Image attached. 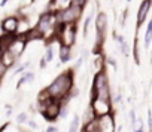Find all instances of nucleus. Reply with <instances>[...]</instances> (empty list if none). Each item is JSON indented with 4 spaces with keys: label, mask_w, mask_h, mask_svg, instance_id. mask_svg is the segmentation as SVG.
<instances>
[{
    "label": "nucleus",
    "mask_w": 152,
    "mask_h": 132,
    "mask_svg": "<svg viewBox=\"0 0 152 132\" xmlns=\"http://www.w3.org/2000/svg\"><path fill=\"white\" fill-rule=\"evenodd\" d=\"M60 110H61V105H60L58 100L52 98V100L46 104V107H45V110L42 111V114H43V117H45L46 120L54 122V120H57V119L60 117Z\"/></svg>",
    "instance_id": "nucleus-5"
},
{
    "label": "nucleus",
    "mask_w": 152,
    "mask_h": 132,
    "mask_svg": "<svg viewBox=\"0 0 152 132\" xmlns=\"http://www.w3.org/2000/svg\"><path fill=\"white\" fill-rule=\"evenodd\" d=\"M78 95H79V88L73 85V88L70 89V98H76Z\"/></svg>",
    "instance_id": "nucleus-19"
},
{
    "label": "nucleus",
    "mask_w": 152,
    "mask_h": 132,
    "mask_svg": "<svg viewBox=\"0 0 152 132\" xmlns=\"http://www.w3.org/2000/svg\"><path fill=\"white\" fill-rule=\"evenodd\" d=\"M127 2H131V0H127Z\"/></svg>",
    "instance_id": "nucleus-32"
},
{
    "label": "nucleus",
    "mask_w": 152,
    "mask_h": 132,
    "mask_svg": "<svg viewBox=\"0 0 152 132\" xmlns=\"http://www.w3.org/2000/svg\"><path fill=\"white\" fill-rule=\"evenodd\" d=\"M87 2H88V0H72V2H70V5H78V6H82V8H85Z\"/></svg>",
    "instance_id": "nucleus-20"
},
{
    "label": "nucleus",
    "mask_w": 152,
    "mask_h": 132,
    "mask_svg": "<svg viewBox=\"0 0 152 132\" xmlns=\"http://www.w3.org/2000/svg\"><path fill=\"white\" fill-rule=\"evenodd\" d=\"M67 114H69V108H67V105H63L60 110V117L64 119V117H67Z\"/></svg>",
    "instance_id": "nucleus-21"
},
{
    "label": "nucleus",
    "mask_w": 152,
    "mask_h": 132,
    "mask_svg": "<svg viewBox=\"0 0 152 132\" xmlns=\"http://www.w3.org/2000/svg\"><path fill=\"white\" fill-rule=\"evenodd\" d=\"M0 39H2V37H0Z\"/></svg>",
    "instance_id": "nucleus-34"
},
{
    "label": "nucleus",
    "mask_w": 152,
    "mask_h": 132,
    "mask_svg": "<svg viewBox=\"0 0 152 132\" xmlns=\"http://www.w3.org/2000/svg\"><path fill=\"white\" fill-rule=\"evenodd\" d=\"M46 132H58V129H57L55 126H49V128L46 129Z\"/></svg>",
    "instance_id": "nucleus-26"
},
{
    "label": "nucleus",
    "mask_w": 152,
    "mask_h": 132,
    "mask_svg": "<svg viewBox=\"0 0 152 132\" xmlns=\"http://www.w3.org/2000/svg\"><path fill=\"white\" fill-rule=\"evenodd\" d=\"M8 71V67L3 64V62H0V79H2L3 76H5V73Z\"/></svg>",
    "instance_id": "nucleus-22"
},
{
    "label": "nucleus",
    "mask_w": 152,
    "mask_h": 132,
    "mask_svg": "<svg viewBox=\"0 0 152 132\" xmlns=\"http://www.w3.org/2000/svg\"><path fill=\"white\" fill-rule=\"evenodd\" d=\"M151 8H152V0H142L139 11H137V28L146 21V17H148Z\"/></svg>",
    "instance_id": "nucleus-8"
},
{
    "label": "nucleus",
    "mask_w": 152,
    "mask_h": 132,
    "mask_svg": "<svg viewBox=\"0 0 152 132\" xmlns=\"http://www.w3.org/2000/svg\"><path fill=\"white\" fill-rule=\"evenodd\" d=\"M152 42V19L148 22V27H146V33H145V48H149Z\"/></svg>",
    "instance_id": "nucleus-12"
},
{
    "label": "nucleus",
    "mask_w": 152,
    "mask_h": 132,
    "mask_svg": "<svg viewBox=\"0 0 152 132\" xmlns=\"http://www.w3.org/2000/svg\"><path fill=\"white\" fill-rule=\"evenodd\" d=\"M149 132H152V131H149Z\"/></svg>",
    "instance_id": "nucleus-33"
},
{
    "label": "nucleus",
    "mask_w": 152,
    "mask_h": 132,
    "mask_svg": "<svg viewBox=\"0 0 152 132\" xmlns=\"http://www.w3.org/2000/svg\"><path fill=\"white\" fill-rule=\"evenodd\" d=\"M134 132H145V131H143V125H142L140 128H136V129H134Z\"/></svg>",
    "instance_id": "nucleus-29"
},
{
    "label": "nucleus",
    "mask_w": 152,
    "mask_h": 132,
    "mask_svg": "<svg viewBox=\"0 0 152 132\" xmlns=\"http://www.w3.org/2000/svg\"><path fill=\"white\" fill-rule=\"evenodd\" d=\"M79 125H81V119L78 114H75L69 125V132H79Z\"/></svg>",
    "instance_id": "nucleus-11"
},
{
    "label": "nucleus",
    "mask_w": 152,
    "mask_h": 132,
    "mask_svg": "<svg viewBox=\"0 0 152 132\" xmlns=\"http://www.w3.org/2000/svg\"><path fill=\"white\" fill-rule=\"evenodd\" d=\"M28 125H30V128H33V129H37V123H36V122H33V120H28Z\"/></svg>",
    "instance_id": "nucleus-25"
},
{
    "label": "nucleus",
    "mask_w": 152,
    "mask_h": 132,
    "mask_svg": "<svg viewBox=\"0 0 152 132\" xmlns=\"http://www.w3.org/2000/svg\"><path fill=\"white\" fill-rule=\"evenodd\" d=\"M8 2H9V0H2V2H0V6H5Z\"/></svg>",
    "instance_id": "nucleus-30"
},
{
    "label": "nucleus",
    "mask_w": 152,
    "mask_h": 132,
    "mask_svg": "<svg viewBox=\"0 0 152 132\" xmlns=\"http://www.w3.org/2000/svg\"><path fill=\"white\" fill-rule=\"evenodd\" d=\"M2 55H3V50L0 49V62H2Z\"/></svg>",
    "instance_id": "nucleus-31"
},
{
    "label": "nucleus",
    "mask_w": 152,
    "mask_h": 132,
    "mask_svg": "<svg viewBox=\"0 0 152 132\" xmlns=\"http://www.w3.org/2000/svg\"><path fill=\"white\" fill-rule=\"evenodd\" d=\"M33 79H34V74H33V73H26V74L21 77V80L18 82L17 88H20L21 85H24V83H27V82H33Z\"/></svg>",
    "instance_id": "nucleus-14"
},
{
    "label": "nucleus",
    "mask_w": 152,
    "mask_h": 132,
    "mask_svg": "<svg viewBox=\"0 0 152 132\" xmlns=\"http://www.w3.org/2000/svg\"><path fill=\"white\" fill-rule=\"evenodd\" d=\"M148 125H149V131H152V113L148 111Z\"/></svg>",
    "instance_id": "nucleus-24"
},
{
    "label": "nucleus",
    "mask_w": 152,
    "mask_h": 132,
    "mask_svg": "<svg viewBox=\"0 0 152 132\" xmlns=\"http://www.w3.org/2000/svg\"><path fill=\"white\" fill-rule=\"evenodd\" d=\"M134 61H136V64H140V59H139V46H137V39H136V42H134Z\"/></svg>",
    "instance_id": "nucleus-16"
},
{
    "label": "nucleus",
    "mask_w": 152,
    "mask_h": 132,
    "mask_svg": "<svg viewBox=\"0 0 152 132\" xmlns=\"http://www.w3.org/2000/svg\"><path fill=\"white\" fill-rule=\"evenodd\" d=\"M46 64H48V61H46L45 58H42V61H40V67H42V69H45V65H46Z\"/></svg>",
    "instance_id": "nucleus-28"
},
{
    "label": "nucleus",
    "mask_w": 152,
    "mask_h": 132,
    "mask_svg": "<svg viewBox=\"0 0 152 132\" xmlns=\"http://www.w3.org/2000/svg\"><path fill=\"white\" fill-rule=\"evenodd\" d=\"M93 97H102L110 100V86L107 80V73L104 70L97 71L93 79V88H91Z\"/></svg>",
    "instance_id": "nucleus-3"
},
{
    "label": "nucleus",
    "mask_w": 152,
    "mask_h": 132,
    "mask_svg": "<svg viewBox=\"0 0 152 132\" xmlns=\"http://www.w3.org/2000/svg\"><path fill=\"white\" fill-rule=\"evenodd\" d=\"M130 120H131V126H133V129H136V122H137V119H136V111L131 108L130 110Z\"/></svg>",
    "instance_id": "nucleus-17"
},
{
    "label": "nucleus",
    "mask_w": 152,
    "mask_h": 132,
    "mask_svg": "<svg viewBox=\"0 0 152 132\" xmlns=\"http://www.w3.org/2000/svg\"><path fill=\"white\" fill-rule=\"evenodd\" d=\"M58 55H60V61L64 64V62H69L72 59V46H67V45H61L60 43V48H58Z\"/></svg>",
    "instance_id": "nucleus-9"
},
{
    "label": "nucleus",
    "mask_w": 152,
    "mask_h": 132,
    "mask_svg": "<svg viewBox=\"0 0 152 132\" xmlns=\"http://www.w3.org/2000/svg\"><path fill=\"white\" fill-rule=\"evenodd\" d=\"M17 122H18V123L28 122V117H27V114H26V113H20V114L17 116Z\"/></svg>",
    "instance_id": "nucleus-18"
},
{
    "label": "nucleus",
    "mask_w": 152,
    "mask_h": 132,
    "mask_svg": "<svg viewBox=\"0 0 152 132\" xmlns=\"http://www.w3.org/2000/svg\"><path fill=\"white\" fill-rule=\"evenodd\" d=\"M73 85H75L73 70H66L61 74H58L46 89L52 98L61 100V98L70 97V89L73 88Z\"/></svg>",
    "instance_id": "nucleus-1"
},
{
    "label": "nucleus",
    "mask_w": 152,
    "mask_h": 132,
    "mask_svg": "<svg viewBox=\"0 0 152 132\" xmlns=\"http://www.w3.org/2000/svg\"><path fill=\"white\" fill-rule=\"evenodd\" d=\"M84 8L78 5H69L66 8L57 9V22L58 25H72V24H78V21L82 18Z\"/></svg>",
    "instance_id": "nucleus-2"
},
{
    "label": "nucleus",
    "mask_w": 152,
    "mask_h": 132,
    "mask_svg": "<svg viewBox=\"0 0 152 132\" xmlns=\"http://www.w3.org/2000/svg\"><path fill=\"white\" fill-rule=\"evenodd\" d=\"M6 31V34H18V27H20V18L18 17H8L0 24Z\"/></svg>",
    "instance_id": "nucleus-7"
},
{
    "label": "nucleus",
    "mask_w": 152,
    "mask_h": 132,
    "mask_svg": "<svg viewBox=\"0 0 152 132\" xmlns=\"http://www.w3.org/2000/svg\"><path fill=\"white\" fill-rule=\"evenodd\" d=\"M119 46H121L122 53H124V55H127V53H128V45H127V42H124V43H122V45H119Z\"/></svg>",
    "instance_id": "nucleus-23"
},
{
    "label": "nucleus",
    "mask_w": 152,
    "mask_h": 132,
    "mask_svg": "<svg viewBox=\"0 0 152 132\" xmlns=\"http://www.w3.org/2000/svg\"><path fill=\"white\" fill-rule=\"evenodd\" d=\"M93 21V14H90L85 19H84V27H82V31H84V37L88 36V28H90V24Z\"/></svg>",
    "instance_id": "nucleus-13"
},
{
    "label": "nucleus",
    "mask_w": 152,
    "mask_h": 132,
    "mask_svg": "<svg viewBox=\"0 0 152 132\" xmlns=\"http://www.w3.org/2000/svg\"><path fill=\"white\" fill-rule=\"evenodd\" d=\"M15 61H17V56H15L9 49H5V50H3V55H2V62L9 69V67H12V65H14Z\"/></svg>",
    "instance_id": "nucleus-10"
},
{
    "label": "nucleus",
    "mask_w": 152,
    "mask_h": 132,
    "mask_svg": "<svg viewBox=\"0 0 152 132\" xmlns=\"http://www.w3.org/2000/svg\"><path fill=\"white\" fill-rule=\"evenodd\" d=\"M97 128H99V132H115L116 126H115L113 113H107L97 117Z\"/></svg>",
    "instance_id": "nucleus-6"
},
{
    "label": "nucleus",
    "mask_w": 152,
    "mask_h": 132,
    "mask_svg": "<svg viewBox=\"0 0 152 132\" xmlns=\"http://www.w3.org/2000/svg\"><path fill=\"white\" fill-rule=\"evenodd\" d=\"M48 62H51L52 59H54V49H52V46L51 45H48V48H46V52H45V56H43Z\"/></svg>",
    "instance_id": "nucleus-15"
},
{
    "label": "nucleus",
    "mask_w": 152,
    "mask_h": 132,
    "mask_svg": "<svg viewBox=\"0 0 152 132\" xmlns=\"http://www.w3.org/2000/svg\"><path fill=\"white\" fill-rule=\"evenodd\" d=\"M90 107L93 108L96 117H100L107 113H113L112 107V100L109 98H102V97H91V104Z\"/></svg>",
    "instance_id": "nucleus-4"
},
{
    "label": "nucleus",
    "mask_w": 152,
    "mask_h": 132,
    "mask_svg": "<svg viewBox=\"0 0 152 132\" xmlns=\"http://www.w3.org/2000/svg\"><path fill=\"white\" fill-rule=\"evenodd\" d=\"M106 61H107V62H109L110 65H113V67H116V62H115V59H112V58H107Z\"/></svg>",
    "instance_id": "nucleus-27"
}]
</instances>
